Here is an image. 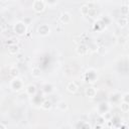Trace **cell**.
Listing matches in <instances>:
<instances>
[{
  "label": "cell",
  "mask_w": 129,
  "mask_h": 129,
  "mask_svg": "<svg viewBox=\"0 0 129 129\" xmlns=\"http://www.w3.org/2000/svg\"><path fill=\"white\" fill-rule=\"evenodd\" d=\"M44 9V2L42 0H35L33 2V10L36 13H40L42 12Z\"/></svg>",
  "instance_id": "obj_1"
},
{
  "label": "cell",
  "mask_w": 129,
  "mask_h": 129,
  "mask_svg": "<svg viewBox=\"0 0 129 129\" xmlns=\"http://www.w3.org/2000/svg\"><path fill=\"white\" fill-rule=\"evenodd\" d=\"M128 3H129V0H128Z\"/></svg>",
  "instance_id": "obj_30"
},
{
  "label": "cell",
  "mask_w": 129,
  "mask_h": 129,
  "mask_svg": "<svg viewBox=\"0 0 129 129\" xmlns=\"http://www.w3.org/2000/svg\"><path fill=\"white\" fill-rule=\"evenodd\" d=\"M14 30L17 34H24L25 33V25L22 22H18L14 26Z\"/></svg>",
  "instance_id": "obj_5"
},
{
  "label": "cell",
  "mask_w": 129,
  "mask_h": 129,
  "mask_svg": "<svg viewBox=\"0 0 129 129\" xmlns=\"http://www.w3.org/2000/svg\"><path fill=\"white\" fill-rule=\"evenodd\" d=\"M126 41H127V39H126L124 36L121 35V36L118 37V43H119V44H124Z\"/></svg>",
  "instance_id": "obj_19"
},
{
  "label": "cell",
  "mask_w": 129,
  "mask_h": 129,
  "mask_svg": "<svg viewBox=\"0 0 129 129\" xmlns=\"http://www.w3.org/2000/svg\"><path fill=\"white\" fill-rule=\"evenodd\" d=\"M78 127H84V128H90L91 126H90V124H87V123H85V124H80V125H78Z\"/></svg>",
  "instance_id": "obj_23"
},
{
  "label": "cell",
  "mask_w": 129,
  "mask_h": 129,
  "mask_svg": "<svg viewBox=\"0 0 129 129\" xmlns=\"http://www.w3.org/2000/svg\"><path fill=\"white\" fill-rule=\"evenodd\" d=\"M90 11H91V9L89 8V6H88L87 4H85V5H83V6L81 7V14H82L83 16L89 15V14H90Z\"/></svg>",
  "instance_id": "obj_10"
},
{
  "label": "cell",
  "mask_w": 129,
  "mask_h": 129,
  "mask_svg": "<svg viewBox=\"0 0 129 129\" xmlns=\"http://www.w3.org/2000/svg\"><path fill=\"white\" fill-rule=\"evenodd\" d=\"M9 74H10V76L11 77H13V78H17L18 77V75H19V71H18V69H16V68H11L10 70H9Z\"/></svg>",
  "instance_id": "obj_14"
},
{
  "label": "cell",
  "mask_w": 129,
  "mask_h": 129,
  "mask_svg": "<svg viewBox=\"0 0 129 129\" xmlns=\"http://www.w3.org/2000/svg\"><path fill=\"white\" fill-rule=\"evenodd\" d=\"M101 127H102L101 125H96V126H95V128H96V129H97V128H101Z\"/></svg>",
  "instance_id": "obj_26"
},
{
  "label": "cell",
  "mask_w": 129,
  "mask_h": 129,
  "mask_svg": "<svg viewBox=\"0 0 129 129\" xmlns=\"http://www.w3.org/2000/svg\"><path fill=\"white\" fill-rule=\"evenodd\" d=\"M121 13L123 15L129 14V5H122L121 6Z\"/></svg>",
  "instance_id": "obj_18"
},
{
  "label": "cell",
  "mask_w": 129,
  "mask_h": 129,
  "mask_svg": "<svg viewBox=\"0 0 129 129\" xmlns=\"http://www.w3.org/2000/svg\"><path fill=\"white\" fill-rule=\"evenodd\" d=\"M1 1H2V2H5V1H7V0H1Z\"/></svg>",
  "instance_id": "obj_28"
},
{
  "label": "cell",
  "mask_w": 129,
  "mask_h": 129,
  "mask_svg": "<svg viewBox=\"0 0 129 129\" xmlns=\"http://www.w3.org/2000/svg\"><path fill=\"white\" fill-rule=\"evenodd\" d=\"M19 51V46L17 45V43H10L8 45V52L11 54H16Z\"/></svg>",
  "instance_id": "obj_8"
},
{
  "label": "cell",
  "mask_w": 129,
  "mask_h": 129,
  "mask_svg": "<svg viewBox=\"0 0 129 129\" xmlns=\"http://www.w3.org/2000/svg\"><path fill=\"white\" fill-rule=\"evenodd\" d=\"M59 20H60L61 23L67 24V23L71 22L72 16H71V14H70L69 12H62V13L60 14V16H59Z\"/></svg>",
  "instance_id": "obj_3"
},
{
  "label": "cell",
  "mask_w": 129,
  "mask_h": 129,
  "mask_svg": "<svg viewBox=\"0 0 129 129\" xmlns=\"http://www.w3.org/2000/svg\"><path fill=\"white\" fill-rule=\"evenodd\" d=\"M67 90H68L70 93L75 94V93H77V92H78L79 87H78V85H77L75 82H71V83H69V84H68V86H67Z\"/></svg>",
  "instance_id": "obj_7"
},
{
  "label": "cell",
  "mask_w": 129,
  "mask_h": 129,
  "mask_svg": "<svg viewBox=\"0 0 129 129\" xmlns=\"http://www.w3.org/2000/svg\"><path fill=\"white\" fill-rule=\"evenodd\" d=\"M6 27H7V25H6V23H5V21H4V19L2 18V23H1V30H2V31H4Z\"/></svg>",
  "instance_id": "obj_21"
},
{
  "label": "cell",
  "mask_w": 129,
  "mask_h": 129,
  "mask_svg": "<svg viewBox=\"0 0 129 129\" xmlns=\"http://www.w3.org/2000/svg\"><path fill=\"white\" fill-rule=\"evenodd\" d=\"M31 75H32V77H34V78H39L40 75H41L40 69H39V68H33V69L31 70Z\"/></svg>",
  "instance_id": "obj_13"
},
{
  "label": "cell",
  "mask_w": 129,
  "mask_h": 129,
  "mask_svg": "<svg viewBox=\"0 0 129 129\" xmlns=\"http://www.w3.org/2000/svg\"><path fill=\"white\" fill-rule=\"evenodd\" d=\"M21 56H22V55H21V54H18V56H17V57H18V58H19V59H21Z\"/></svg>",
  "instance_id": "obj_27"
},
{
  "label": "cell",
  "mask_w": 129,
  "mask_h": 129,
  "mask_svg": "<svg viewBox=\"0 0 129 129\" xmlns=\"http://www.w3.org/2000/svg\"><path fill=\"white\" fill-rule=\"evenodd\" d=\"M91 49H92L93 51H96V50L98 49V46H97L96 44H92V45H91Z\"/></svg>",
  "instance_id": "obj_24"
},
{
  "label": "cell",
  "mask_w": 129,
  "mask_h": 129,
  "mask_svg": "<svg viewBox=\"0 0 129 129\" xmlns=\"http://www.w3.org/2000/svg\"><path fill=\"white\" fill-rule=\"evenodd\" d=\"M0 128H2V129H6V126H5L3 123H1V124H0Z\"/></svg>",
  "instance_id": "obj_25"
},
{
  "label": "cell",
  "mask_w": 129,
  "mask_h": 129,
  "mask_svg": "<svg viewBox=\"0 0 129 129\" xmlns=\"http://www.w3.org/2000/svg\"><path fill=\"white\" fill-rule=\"evenodd\" d=\"M36 92V87L34 85H28L26 87V93L28 95H34Z\"/></svg>",
  "instance_id": "obj_12"
},
{
  "label": "cell",
  "mask_w": 129,
  "mask_h": 129,
  "mask_svg": "<svg viewBox=\"0 0 129 129\" xmlns=\"http://www.w3.org/2000/svg\"><path fill=\"white\" fill-rule=\"evenodd\" d=\"M87 5L89 6L90 9H95V3H93V2H89Z\"/></svg>",
  "instance_id": "obj_22"
},
{
  "label": "cell",
  "mask_w": 129,
  "mask_h": 129,
  "mask_svg": "<svg viewBox=\"0 0 129 129\" xmlns=\"http://www.w3.org/2000/svg\"><path fill=\"white\" fill-rule=\"evenodd\" d=\"M120 109H121V111H122V112H124V113L128 112V111H129V103H127V102H124V101H123V102L121 103Z\"/></svg>",
  "instance_id": "obj_15"
},
{
  "label": "cell",
  "mask_w": 129,
  "mask_h": 129,
  "mask_svg": "<svg viewBox=\"0 0 129 129\" xmlns=\"http://www.w3.org/2000/svg\"><path fill=\"white\" fill-rule=\"evenodd\" d=\"M76 51H77V53L80 54V55H85V54L88 53L89 47H88L86 44L81 43V44H78V46H77V48H76Z\"/></svg>",
  "instance_id": "obj_2"
},
{
  "label": "cell",
  "mask_w": 129,
  "mask_h": 129,
  "mask_svg": "<svg viewBox=\"0 0 129 129\" xmlns=\"http://www.w3.org/2000/svg\"><path fill=\"white\" fill-rule=\"evenodd\" d=\"M85 94H86V96L89 97V98H94V97L96 96V90H95V88H93V87H88V88L85 90Z\"/></svg>",
  "instance_id": "obj_9"
},
{
  "label": "cell",
  "mask_w": 129,
  "mask_h": 129,
  "mask_svg": "<svg viewBox=\"0 0 129 129\" xmlns=\"http://www.w3.org/2000/svg\"><path fill=\"white\" fill-rule=\"evenodd\" d=\"M49 31H50V29H49L48 25H46V24H42L38 27V33L42 36H46L47 34H49Z\"/></svg>",
  "instance_id": "obj_6"
},
{
  "label": "cell",
  "mask_w": 129,
  "mask_h": 129,
  "mask_svg": "<svg viewBox=\"0 0 129 129\" xmlns=\"http://www.w3.org/2000/svg\"><path fill=\"white\" fill-rule=\"evenodd\" d=\"M122 100L124 101V102H127V103H129V93H126L123 97H122Z\"/></svg>",
  "instance_id": "obj_20"
},
{
  "label": "cell",
  "mask_w": 129,
  "mask_h": 129,
  "mask_svg": "<svg viewBox=\"0 0 129 129\" xmlns=\"http://www.w3.org/2000/svg\"><path fill=\"white\" fill-rule=\"evenodd\" d=\"M59 110H61V111H64V110H67L68 109V104L66 103V102H63V101H61V102H59L58 104H57V106H56Z\"/></svg>",
  "instance_id": "obj_17"
},
{
  "label": "cell",
  "mask_w": 129,
  "mask_h": 129,
  "mask_svg": "<svg viewBox=\"0 0 129 129\" xmlns=\"http://www.w3.org/2000/svg\"><path fill=\"white\" fill-rule=\"evenodd\" d=\"M41 108L44 109V110H49V109L51 108V103H50L48 100H45V101L42 102V104H41Z\"/></svg>",
  "instance_id": "obj_16"
},
{
  "label": "cell",
  "mask_w": 129,
  "mask_h": 129,
  "mask_svg": "<svg viewBox=\"0 0 129 129\" xmlns=\"http://www.w3.org/2000/svg\"><path fill=\"white\" fill-rule=\"evenodd\" d=\"M11 88L14 90V91H19L21 88H22V82L17 79V78H14V80L11 82Z\"/></svg>",
  "instance_id": "obj_4"
},
{
  "label": "cell",
  "mask_w": 129,
  "mask_h": 129,
  "mask_svg": "<svg viewBox=\"0 0 129 129\" xmlns=\"http://www.w3.org/2000/svg\"><path fill=\"white\" fill-rule=\"evenodd\" d=\"M119 27H125L128 24V18L127 17H121L117 22Z\"/></svg>",
  "instance_id": "obj_11"
},
{
  "label": "cell",
  "mask_w": 129,
  "mask_h": 129,
  "mask_svg": "<svg viewBox=\"0 0 129 129\" xmlns=\"http://www.w3.org/2000/svg\"><path fill=\"white\" fill-rule=\"evenodd\" d=\"M127 40H128V41H129V36H128V38H127Z\"/></svg>",
  "instance_id": "obj_29"
}]
</instances>
